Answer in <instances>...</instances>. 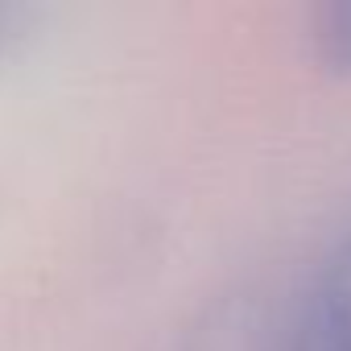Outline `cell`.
I'll list each match as a JSON object with an SVG mask.
<instances>
[{
    "label": "cell",
    "mask_w": 351,
    "mask_h": 351,
    "mask_svg": "<svg viewBox=\"0 0 351 351\" xmlns=\"http://www.w3.org/2000/svg\"><path fill=\"white\" fill-rule=\"evenodd\" d=\"M186 351H277V343L269 318H261V310L248 298H236L199 322Z\"/></svg>",
    "instance_id": "2"
},
{
    "label": "cell",
    "mask_w": 351,
    "mask_h": 351,
    "mask_svg": "<svg viewBox=\"0 0 351 351\" xmlns=\"http://www.w3.org/2000/svg\"><path fill=\"white\" fill-rule=\"evenodd\" d=\"M285 351H351V228L318 256L298 298Z\"/></svg>",
    "instance_id": "1"
},
{
    "label": "cell",
    "mask_w": 351,
    "mask_h": 351,
    "mask_svg": "<svg viewBox=\"0 0 351 351\" xmlns=\"http://www.w3.org/2000/svg\"><path fill=\"white\" fill-rule=\"evenodd\" d=\"M310 46L322 71L351 75V0L318 5L310 17Z\"/></svg>",
    "instance_id": "3"
},
{
    "label": "cell",
    "mask_w": 351,
    "mask_h": 351,
    "mask_svg": "<svg viewBox=\"0 0 351 351\" xmlns=\"http://www.w3.org/2000/svg\"><path fill=\"white\" fill-rule=\"evenodd\" d=\"M21 21H25V13H21V9H9V5H0V54H5V46L17 38Z\"/></svg>",
    "instance_id": "4"
}]
</instances>
